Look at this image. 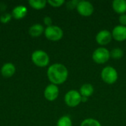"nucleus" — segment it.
<instances>
[{
	"instance_id": "obj_23",
	"label": "nucleus",
	"mask_w": 126,
	"mask_h": 126,
	"mask_svg": "<svg viewBox=\"0 0 126 126\" xmlns=\"http://www.w3.org/2000/svg\"><path fill=\"white\" fill-rule=\"evenodd\" d=\"M118 20H119V22H120V25L126 26V13L120 15Z\"/></svg>"
},
{
	"instance_id": "obj_12",
	"label": "nucleus",
	"mask_w": 126,
	"mask_h": 126,
	"mask_svg": "<svg viewBox=\"0 0 126 126\" xmlns=\"http://www.w3.org/2000/svg\"><path fill=\"white\" fill-rule=\"evenodd\" d=\"M27 9L23 5H18L12 11V16L16 19H21L27 15Z\"/></svg>"
},
{
	"instance_id": "obj_17",
	"label": "nucleus",
	"mask_w": 126,
	"mask_h": 126,
	"mask_svg": "<svg viewBox=\"0 0 126 126\" xmlns=\"http://www.w3.org/2000/svg\"><path fill=\"white\" fill-rule=\"evenodd\" d=\"M72 120L68 115L62 116L57 122V126H72Z\"/></svg>"
},
{
	"instance_id": "obj_5",
	"label": "nucleus",
	"mask_w": 126,
	"mask_h": 126,
	"mask_svg": "<svg viewBox=\"0 0 126 126\" xmlns=\"http://www.w3.org/2000/svg\"><path fill=\"white\" fill-rule=\"evenodd\" d=\"M32 61L37 66L45 67L49 63V57L46 52L36 50L32 54Z\"/></svg>"
},
{
	"instance_id": "obj_2",
	"label": "nucleus",
	"mask_w": 126,
	"mask_h": 126,
	"mask_svg": "<svg viewBox=\"0 0 126 126\" xmlns=\"http://www.w3.org/2000/svg\"><path fill=\"white\" fill-rule=\"evenodd\" d=\"M100 77L105 83L112 85L114 84L118 80V72L114 67L107 66L101 70Z\"/></svg>"
},
{
	"instance_id": "obj_15",
	"label": "nucleus",
	"mask_w": 126,
	"mask_h": 126,
	"mask_svg": "<svg viewBox=\"0 0 126 126\" xmlns=\"http://www.w3.org/2000/svg\"><path fill=\"white\" fill-rule=\"evenodd\" d=\"M44 27L40 24H35L32 25L29 29V33L32 37H38L43 32H44Z\"/></svg>"
},
{
	"instance_id": "obj_22",
	"label": "nucleus",
	"mask_w": 126,
	"mask_h": 126,
	"mask_svg": "<svg viewBox=\"0 0 126 126\" xmlns=\"http://www.w3.org/2000/svg\"><path fill=\"white\" fill-rule=\"evenodd\" d=\"M11 17H12V15H11V14L6 13L3 14V15L0 17V21H1L2 23L6 24V23L9 22V21H10Z\"/></svg>"
},
{
	"instance_id": "obj_7",
	"label": "nucleus",
	"mask_w": 126,
	"mask_h": 126,
	"mask_svg": "<svg viewBox=\"0 0 126 126\" xmlns=\"http://www.w3.org/2000/svg\"><path fill=\"white\" fill-rule=\"evenodd\" d=\"M77 12L82 16L89 17L92 16L94 11V8L93 4L89 1H79L77 7Z\"/></svg>"
},
{
	"instance_id": "obj_3",
	"label": "nucleus",
	"mask_w": 126,
	"mask_h": 126,
	"mask_svg": "<svg viewBox=\"0 0 126 126\" xmlns=\"http://www.w3.org/2000/svg\"><path fill=\"white\" fill-rule=\"evenodd\" d=\"M92 58L94 63L97 64H104L107 63L111 58L110 51L103 47H98L93 52Z\"/></svg>"
},
{
	"instance_id": "obj_6",
	"label": "nucleus",
	"mask_w": 126,
	"mask_h": 126,
	"mask_svg": "<svg viewBox=\"0 0 126 126\" xmlns=\"http://www.w3.org/2000/svg\"><path fill=\"white\" fill-rule=\"evenodd\" d=\"M44 35L47 39L52 41H60L63 36V30L55 25H52L49 27H47L44 30Z\"/></svg>"
},
{
	"instance_id": "obj_18",
	"label": "nucleus",
	"mask_w": 126,
	"mask_h": 126,
	"mask_svg": "<svg viewBox=\"0 0 126 126\" xmlns=\"http://www.w3.org/2000/svg\"><path fill=\"white\" fill-rule=\"evenodd\" d=\"M124 55V51L120 48H114L110 51V57L114 60L121 59Z\"/></svg>"
},
{
	"instance_id": "obj_21",
	"label": "nucleus",
	"mask_w": 126,
	"mask_h": 126,
	"mask_svg": "<svg viewBox=\"0 0 126 126\" xmlns=\"http://www.w3.org/2000/svg\"><path fill=\"white\" fill-rule=\"evenodd\" d=\"M79 1L78 0H71L66 2V7L69 10H73L76 9L77 5L78 4Z\"/></svg>"
},
{
	"instance_id": "obj_9",
	"label": "nucleus",
	"mask_w": 126,
	"mask_h": 126,
	"mask_svg": "<svg viewBox=\"0 0 126 126\" xmlns=\"http://www.w3.org/2000/svg\"><path fill=\"white\" fill-rule=\"evenodd\" d=\"M112 38L118 42H123L126 40V26L117 25L111 31Z\"/></svg>"
},
{
	"instance_id": "obj_4",
	"label": "nucleus",
	"mask_w": 126,
	"mask_h": 126,
	"mask_svg": "<svg viewBox=\"0 0 126 126\" xmlns=\"http://www.w3.org/2000/svg\"><path fill=\"white\" fill-rule=\"evenodd\" d=\"M81 94L79 91L72 89L69 90L65 94L64 102L66 106L71 108H75L78 106L81 103Z\"/></svg>"
},
{
	"instance_id": "obj_11",
	"label": "nucleus",
	"mask_w": 126,
	"mask_h": 126,
	"mask_svg": "<svg viewBox=\"0 0 126 126\" xmlns=\"http://www.w3.org/2000/svg\"><path fill=\"white\" fill-rule=\"evenodd\" d=\"M111 6L114 12L119 15L126 13V0H114Z\"/></svg>"
},
{
	"instance_id": "obj_16",
	"label": "nucleus",
	"mask_w": 126,
	"mask_h": 126,
	"mask_svg": "<svg viewBox=\"0 0 126 126\" xmlns=\"http://www.w3.org/2000/svg\"><path fill=\"white\" fill-rule=\"evenodd\" d=\"M29 4L34 9L41 10L45 7L47 1L46 0H30L28 1Z\"/></svg>"
},
{
	"instance_id": "obj_20",
	"label": "nucleus",
	"mask_w": 126,
	"mask_h": 126,
	"mask_svg": "<svg viewBox=\"0 0 126 126\" xmlns=\"http://www.w3.org/2000/svg\"><path fill=\"white\" fill-rule=\"evenodd\" d=\"M47 3L53 7H60L65 4L64 0H48Z\"/></svg>"
},
{
	"instance_id": "obj_19",
	"label": "nucleus",
	"mask_w": 126,
	"mask_h": 126,
	"mask_svg": "<svg viewBox=\"0 0 126 126\" xmlns=\"http://www.w3.org/2000/svg\"><path fill=\"white\" fill-rule=\"evenodd\" d=\"M80 126H102V125L94 118H86L82 121Z\"/></svg>"
},
{
	"instance_id": "obj_13",
	"label": "nucleus",
	"mask_w": 126,
	"mask_h": 126,
	"mask_svg": "<svg viewBox=\"0 0 126 126\" xmlns=\"http://www.w3.org/2000/svg\"><path fill=\"white\" fill-rule=\"evenodd\" d=\"M16 72V67L15 66L11 63H4L1 69V75L4 78H10L12 77Z\"/></svg>"
},
{
	"instance_id": "obj_10",
	"label": "nucleus",
	"mask_w": 126,
	"mask_h": 126,
	"mask_svg": "<svg viewBox=\"0 0 126 126\" xmlns=\"http://www.w3.org/2000/svg\"><path fill=\"white\" fill-rule=\"evenodd\" d=\"M44 97L49 101H54L55 100L59 94V89L57 85L55 84H49L48 85L44 90Z\"/></svg>"
},
{
	"instance_id": "obj_1",
	"label": "nucleus",
	"mask_w": 126,
	"mask_h": 126,
	"mask_svg": "<svg viewBox=\"0 0 126 126\" xmlns=\"http://www.w3.org/2000/svg\"><path fill=\"white\" fill-rule=\"evenodd\" d=\"M69 76L67 68L62 63H53L47 69V77L49 81L55 85H60L66 82Z\"/></svg>"
},
{
	"instance_id": "obj_14",
	"label": "nucleus",
	"mask_w": 126,
	"mask_h": 126,
	"mask_svg": "<svg viewBox=\"0 0 126 126\" xmlns=\"http://www.w3.org/2000/svg\"><path fill=\"white\" fill-rule=\"evenodd\" d=\"M94 92V86L91 83H84V84H83L80 86V90H79V92L81 94V96L86 97H91L93 94Z\"/></svg>"
},
{
	"instance_id": "obj_25",
	"label": "nucleus",
	"mask_w": 126,
	"mask_h": 126,
	"mask_svg": "<svg viewBox=\"0 0 126 126\" xmlns=\"http://www.w3.org/2000/svg\"><path fill=\"white\" fill-rule=\"evenodd\" d=\"M89 100V97H81V103H86Z\"/></svg>"
},
{
	"instance_id": "obj_24",
	"label": "nucleus",
	"mask_w": 126,
	"mask_h": 126,
	"mask_svg": "<svg viewBox=\"0 0 126 126\" xmlns=\"http://www.w3.org/2000/svg\"><path fill=\"white\" fill-rule=\"evenodd\" d=\"M44 22L47 27H49V26L52 25V20L51 17H49V16H45L44 18Z\"/></svg>"
},
{
	"instance_id": "obj_8",
	"label": "nucleus",
	"mask_w": 126,
	"mask_h": 126,
	"mask_svg": "<svg viewBox=\"0 0 126 126\" xmlns=\"http://www.w3.org/2000/svg\"><path fill=\"white\" fill-rule=\"evenodd\" d=\"M112 39L111 32L107 30H102L99 31L95 37L96 42L102 47L109 44Z\"/></svg>"
}]
</instances>
